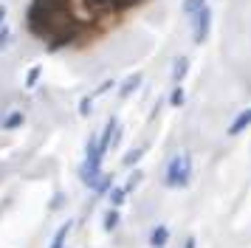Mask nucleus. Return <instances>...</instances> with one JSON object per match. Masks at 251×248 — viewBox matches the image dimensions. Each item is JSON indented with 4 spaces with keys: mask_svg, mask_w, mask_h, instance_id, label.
I'll list each match as a JSON object with an SVG mask.
<instances>
[{
    "mask_svg": "<svg viewBox=\"0 0 251 248\" xmlns=\"http://www.w3.org/2000/svg\"><path fill=\"white\" fill-rule=\"evenodd\" d=\"M62 240H65V228L57 234V240H54V248H62Z\"/></svg>",
    "mask_w": 251,
    "mask_h": 248,
    "instance_id": "obj_3",
    "label": "nucleus"
},
{
    "mask_svg": "<svg viewBox=\"0 0 251 248\" xmlns=\"http://www.w3.org/2000/svg\"><path fill=\"white\" fill-rule=\"evenodd\" d=\"M164 240H167V228H158V231L152 234V246L161 248V246H164Z\"/></svg>",
    "mask_w": 251,
    "mask_h": 248,
    "instance_id": "obj_2",
    "label": "nucleus"
},
{
    "mask_svg": "<svg viewBox=\"0 0 251 248\" xmlns=\"http://www.w3.org/2000/svg\"><path fill=\"white\" fill-rule=\"evenodd\" d=\"M147 0H31L28 31L54 51L85 48L130 20Z\"/></svg>",
    "mask_w": 251,
    "mask_h": 248,
    "instance_id": "obj_1",
    "label": "nucleus"
},
{
    "mask_svg": "<svg viewBox=\"0 0 251 248\" xmlns=\"http://www.w3.org/2000/svg\"><path fill=\"white\" fill-rule=\"evenodd\" d=\"M195 246V243H192V240H189V243H186V248H192Z\"/></svg>",
    "mask_w": 251,
    "mask_h": 248,
    "instance_id": "obj_4",
    "label": "nucleus"
}]
</instances>
